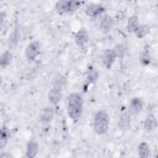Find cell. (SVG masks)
Here are the masks:
<instances>
[{
	"instance_id": "1",
	"label": "cell",
	"mask_w": 158,
	"mask_h": 158,
	"mask_svg": "<svg viewBox=\"0 0 158 158\" xmlns=\"http://www.w3.org/2000/svg\"><path fill=\"white\" fill-rule=\"evenodd\" d=\"M84 110V100L81 94L79 93H70L67 99V112L72 121L77 122L80 120Z\"/></svg>"
},
{
	"instance_id": "2",
	"label": "cell",
	"mask_w": 158,
	"mask_h": 158,
	"mask_svg": "<svg viewBox=\"0 0 158 158\" xmlns=\"http://www.w3.org/2000/svg\"><path fill=\"white\" fill-rule=\"evenodd\" d=\"M109 125H110V117L109 114L104 110H99L95 112L94 117H93V128L94 132L99 136H102L107 132L109 130Z\"/></svg>"
},
{
	"instance_id": "3",
	"label": "cell",
	"mask_w": 158,
	"mask_h": 158,
	"mask_svg": "<svg viewBox=\"0 0 158 158\" xmlns=\"http://www.w3.org/2000/svg\"><path fill=\"white\" fill-rule=\"evenodd\" d=\"M83 5V0H58L54 4V10L59 15L73 14Z\"/></svg>"
},
{
	"instance_id": "4",
	"label": "cell",
	"mask_w": 158,
	"mask_h": 158,
	"mask_svg": "<svg viewBox=\"0 0 158 158\" xmlns=\"http://www.w3.org/2000/svg\"><path fill=\"white\" fill-rule=\"evenodd\" d=\"M41 53V43L38 41H32L30 42L26 48H25V57L27 60L30 62H33L37 59V57L40 56Z\"/></svg>"
},
{
	"instance_id": "5",
	"label": "cell",
	"mask_w": 158,
	"mask_h": 158,
	"mask_svg": "<svg viewBox=\"0 0 158 158\" xmlns=\"http://www.w3.org/2000/svg\"><path fill=\"white\" fill-rule=\"evenodd\" d=\"M116 59H117V56H116V52L114 51V48H107L101 54V63L106 69H110L115 64Z\"/></svg>"
},
{
	"instance_id": "6",
	"label": "cell",
	"mask_w": 158,
	"mask_h": 158,
	"mask_svg": "<svg viewBox=\"0 0 158 158\" xmlns=\"http://www.w3.org/2000/svg\"><path fill=\"white\" fill-rule=\"evenodd\" d=\"M105 12V7L101 5V4H98V2H90L86 5L85 7V14L86 16L91 17V19H96V17H100L101 15H104Z\"/></svg>"
},
{
	"instance_id": "7",
	"label": "cell",
	"mask_w": 158,
	"mask_h": 158,
	"mask_svg": "<svg viewBox=\"0 0 158 158\" xmlns=\"http://www.w3.org/2000/svg\"><path fill=\"white\" fill-rule=\"evenodd\" d=\"M54 109L56 106H52V105H48V106H44L42 109V111L40 112V116H38V121L42 125H48L53 117H54Z\"/></svg>"
},
{
	"instance_id": "8",
	"label": "cell",
	"mask_w": 158,
	"mask_h": 158,
	"mask_svg": "<svg viewBox=\"0 0 158 158\" xmlns=\"http://www.w3.org/2000/svg\"><path fill=\"white\" fill-rule=\"evenodd\" d=\"M115 21L112 19V16L110 15H101L100 20H99V30L102 33H109L112 28H114Z\"/></svg>"
},
{
	"instance_id": "9",
	"label": "cell",
	"mask_w": 158,
	"mask_h": 158,
	"mask_svg": "<svg viewBox=\"0 0 158 158\" xmlns=\"http://www.w3.org/2000/svg\"><path fill=\"white\" fill-rule=\"evenodd\" d=\"M74 42L79 48H85L89 43V32L85 28H80L74 35Z\"/></svg>"
},
{
	"instance_id": "10",
	"label": "cell",
	"mask_w": 158,
	"mask_h": 158,
	"mask_svg": "<svg viewBox=\"0 0 158 158\" xmlns=\"http://www.w3.org/2000/svg\"><path fill=\"white\" fill-rule=\"evenodd\" d=\"M98 79H99V70L94 65H88L86 72H85V84H84V88L94 84Z\"/></svg>"
},
{
	"instance_id": "11",
	"label": "cell",
	"mask_w": 158,
	"mask_h": 158,
	"mask_svg": "<svg viewBox=\"0 0 158 158\" xmlns=\"http://www.w3.org/2000/svg\"><path fill=\"white\" fill-rule=\"evenodd\" d=\"M143 106H144V102L142 100V98H138V96H135L130 100V104H128V112L132 114V115H138L142 110H143Z\"/></svg>"
},
{
	"instance_id": "12",
	"label": "cell",
	"mask_w": 158,
	"mask_h": 158,
	"mask_svg": "<svg viewBox=\"0 0 158 158\" xmlns=\"http://www.w3.org/2000/svg\"><path fill=\"white\" fill-rule=\"evenodd\" d=\"M47 98H48V104L49 105L57 106L60 102V100L63 99V91L59 90V89H56V88H51Z\"/></svg>"
},
{
	"instance_id": "13",
	"label": "cell",
	"mask_w": 158,
	"mask_h": 158,
	"mask_svg": "<svg viewBox=\"0 0 158 158\" xmlns=\"http://www.w3.org/2000/svg\"><path fill=\"white\" fill-rule=\"evenodd\" d=\"M38 149H40V146H38V142L36 139H30L26 144V152H25V157L27 158H33L38 154Z\"/></svg>"
},
{
	"instance_id": "14",
	"label": "cell",
	"mask_w": 158,
	"mask_h": 158,
	"mask_svg": "<svg viewBox=\"0 0 158 158\" xmlns=\"http://www.w3.org/2000/svg\"><path fill=\"white\" fill-rule=\"evenodd\" d=\"M141 65L143 67H148L151 63H152V53H151V48L148 46H146L141 53H139V58H138Z\"/></svg>"
},
{
	"instance_id": "15",
	"label": "cell",
	"mask_w": 158,
	"mask_h": 158,
	"mask_svg": "<svg viewBox=\"0 0 158 158\" xmlns=\"http://www.w3.org/2000/svg\"><path fill=\"white\" fill-rule=\"evenodd\" d=\"M118 127L120 130L122 131H127L130 130L131 127V115L128 111H125L120 115V118H118Z\"/></svg>"
},
{
	"instance_id": "16",
	"label": "cell",
	"mask_w": 158,
	"mask_h": 158,
	"mask_svg": "<svg viewBox=\"0 0 158 158\" xmlns=\"http://www.w3.org/2000/svg\"><path fill=\"white\" fill-rule=\"evenodd\" d=\"M10 130L6 126H1L0 127V153L2 152V149L6 147L9 139H10Z\"/></svg>"
},
{
	"instance_id": "17",
	"label": "cell",
	"mask_w": 158,
	"mask_h": 158,
	"mask_svg": "<svg viewBox=\"0 0 158 158\" xmlns=\"http://www.w3.org/2000/svg\"><path fill=\"white\" fill-rule=\"evenodd\" d=\"M20 40H21V31H20L19 27H15V28L11 31V33H10V36H9V40H7L9 47H16V46L19 44Z\"/></svg>"
},
{
	"instance_id": "18",
	"label": "cell",
	"mask_w": 158,
	"mask_h": 158,
	"mask_svg": "<svg viewBox=\"0 0 158 158\" xmlns=\"http://www.w3.org/2000/svg\"><path fill=\"white\" fill-rule=\"evenodd\" d=\"M143 127L148 132L154 131L157 128V117H156V115H153V114L147 115V117L144 118V122H143Z\"/></svg>"
},
{
	"instance_id": "19",
	"label": "cell",
	"mask_w": 158,
	"mask_h": 158,
	"mask_svg": "<svg viewBox=\"0 0 158 158\" xmlns=\"http://www.w3.org/2000/svg\"><path fill=\"white\" fill-rule=\"evenodd\" d=\"M12 53L10 51H5L0 54V69H5L11 64Z\"/></svg>"
},
{
	"instance_id": "20",
	"label": "cell",
	"mask_w": 158,
	"mask_h": 158,
	"mask_svg": "<svg viewBox=\"0 0 158 158\" xmlns=\"http://www.w3.org/2000/svg\"><path fill=\"white\" fill-rule=\"evenodd\" d=\"M138 25H139V20H138V16H136V15H132V16H130L128 19H127V22H126V28H127V31L128 32H135L136 31V28L138 27Z\"/></svg>"
},
{
	"instance_id": "21",
	"label": "cell",
	"mask_w": 158,
	"mask_h": 158,
	"mask_svg": "<svg viewBox=\"0 0 158 158\" xmlns=\"http://www.w3.org/2000/svg\"><path fill=\"white\" fill-rule=\"evenodd\" d=\"M65 86H67V78L62 74L57 75L53 80V83H52V88H56V89H59V90L63 91L65 89Z\"/></svg>"
},
{
	"instance_id": "22",
	"label": "cell",
	"mask_w": 158,
	"mask_h": 158,
	"mask_svg": "<svg viewBox=\"0 0 158 158\" xmlns=\"http://www.w3.org/2000/svg\"><path fill=\"white\" fill-rule=\"evenodd\" d=\"M137 152L141 158H148L151 156V147L147 142H141L137 147Z\"/></svg>"
},
{
	"instance_id": "23",
	"label": "cell",
	"mask_w": 158,
	"mask_h": 158,
	"mask_svg": "<svg viewBox=\"0 0 158 158\" xmlns=\"http://www.w3.org/2000/svg\"><path fill=\"white\" fill-rule=\"evenodd\" d=\"M133 33H135V36H136L137 38H144V37L149 33V28H148V26L139 23L138 27L136 28V31H135Z\"/></svg>"
},
{
	"instance_id": "24",
	"label": "cell",
	"mask_w": 158,
	"mask_h": 158,
	"mask_svg": "<svg viewBox=\"0 0 158 158\" xmlns=\"http://www.w3.org/2000/svg\"><path fill=\"white\" fill-rule=\"evenodd\" d=\"M114 51L116 52V56H117L118 58H121V57H123L125 53H126V47H125L123 44H116V47L114 48Z\"/></svg>"
},
{
	"instance_id": "25",
	"label": "cell",
	"mask_w": 158,
	"mask_h": 158,
	"mask_svg": "<svg viewBox=\"0 0 158 158\" xmlns=\"http://www.w3.org/2000/svg\"><path fill=\"white\" fill-rule=\"evenodd\" d=\"M5 22H6V12L0 11V32H2V30L5 28Z\"/></svg>"
},
{
	"instance_id": "26",
	"label": "cell",
	"mask_w": 158,
	"mask_h": 158,
	"mask_svg": "<svg viewBox=\"0 0 158 158\" xmlns=\"http://www.w3.org/2000/svg\"><path fill=\"white\" fill-rule=\"evenodd\" d=\"M1 84H2V77L0 75V85H1Z\"/></svg>"
}]
</instances>
